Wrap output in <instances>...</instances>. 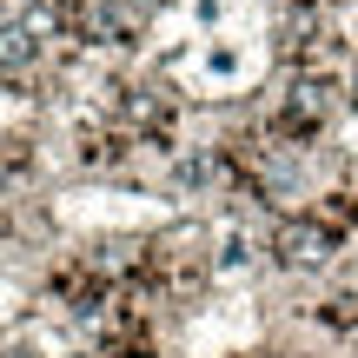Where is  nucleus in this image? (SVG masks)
<instances>
[{"label":"nucleus","mask_w":358,"mask_h":358,"mask_svg":"<svg viewBox=\"0 0 358 358\" xmlns=\"http://www.w3.org/2000/svg\"><path fill=\"white\" fill-rule=\"evenodd\" d=\"M27 60H34V40L20 27H0V66H27Z\"/></svg>","instance_id":"1"}]
</instances>
